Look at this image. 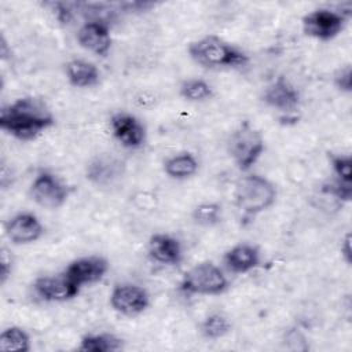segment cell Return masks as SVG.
Instances as JSON below:
<instances>
[{
	"instance_id": "cell-1",
	"label": "cell",
	"mask_w": 352,
	"mask_h": 352,
	"mask_svg": "<svg viewBox=\"0 0 352 352\" xmlns=\"http://www.w3.org/2000/svg\"><path fill=\"white\" fill-rule=\"evenodd\" d=\"M54 124L44 102L33 96L19 98L0 111V128L22 142L36 139Z\"/></svg>"
},
{
	"instance_id": "cell-2",
	"label": "cell",
	"mask_w": 352,
	"mask_h": 352,
	"mask_svg": "<svg viewBox=\"0 0 352 352\" xmlns=\"http://www.w3.org/2000/svg\"><path fill=\"white\" fill-rule=\"evenodd\" d=\"M187 52L195 63L205 69H238L249 63V55L246 52L214 34L191 41Z\"/></svg>"
},
{
	"instance_id": "cell-3",
	"label": "cell",
	"mask_w": 352,
	"mask_h": 352,
	"mask_svg": "<svg viewBox=\"0 0 352 352\" xmlns=\"http://www.w3.org/2000/svg\"><path fill=\"white\" fill-rule=\"evenodd\" d=\"M234 201L245 216H256L275 204L276 187L267 177L252 173L236 182Z\"/></svg>"
},
{
	"instance_id": "cell-4",
	"label": "cell",
	"mask_w": 352,
	"mask_h": 352,
	"mask_svg": "<svg viewBox=\"0 0 352 352\" xmlns=\"http://www.w3.org/2000/svg\"><path fill=\"white\" fill-rule=\"evenodd\" d=\"M227 148L235 166L241 172H248L264 153L265 142L261 132L248 120H243L231 132Z\"/></svg>"
},
{
	"instance_id": "cell-5",
	"label": "cell",
	"mask_w": 352,
	"mask_h": 352,
	"mask_svg": "<svg viewBox=\"0 0 352 352\" xmlns=\"http://www.w3.org/2000/svg\"><path fill=\"white\" fill-rule=\"evenodd\" d=\"M228 289V280L223 271L212 261H202L183 274L179 290L187 294L219 296Z\"/></svg>"
},
{
	"instance_id": "cell-6",
	"label": "cell",
	"mask_w": 352,
	"mask_h": 352,
	"mask_svg": "<svg viewBox=\"0 0 352 352\" xmlns=\"http://www.w3.org/2000/svg\"><path fill=\"white\" fill-rule=\"evenodd\" d=\"M32 199L45 208H60L70 195V187L50 170H40L29 188Z\"/></svg>"
},
{
	"instance_id": "cell-7",
	"label": "cell",
	"mask_w": 352,
	"mask_h": 352,
	"mask_svg": "<svg viewBox=\"0 0 352 352\" xmlns=\"http://www.w3.org/2000/svg\"><path fill=\"white\" fill-rule=\"evenodd\" d=\"M348 16L342 12L330 8H318L305 14L301 19L302 32L316 40L329 41L337 37L342 29Z\"/></svg>"
},
{
	"instance_id": "cell-8",
	"label": "cell",
	"mask_w": 352,
	"mask_h": 352,
	"mask_svg": "<svg viewBox=\"0 0 352 352\" xmlns=\"http://www.w3.org/2000/svg\"><path fill=\"white\" fill-rule=\"evenodd\" d=\"M110 305L124 316H136L148 308L150 294L139 285L120 283L110 293Z\"/></svg>"
},
{
	"instance_id": "cell-9",
	"label": "cell",
	"mask_w": 352,
	"mask_h": 352,
	"mask_svg": "<svg viewBox=\"0 0 352 352\" xmlns=\"http://www.w3.org/2000/svg\"><path fill=\"white\" fill-rule=\"evenodd\" d=\"M81 286L72 280L65 272L58 275L38 276L33 282L37 297L47 302H65L78 296Z\"/></svg>"
},
{
	"instance_id": "cell-10",
	"label": "cell",
	"mask_w": 352,
	"mask_h": 352,
	"mask_svg": "<svg viewBox=\"0 0 352 352\" xmlns=\"http://www.w3.org/2000/svg\"><path fill=\"white\" fill-rule=\"evenodd\" d=\"M263 102L272 109L290 114L300 107L301 96L298 89L285 76H278L264 89Z\"/></svg>"
},
{
	"instance_id": "cell-11",
	"label": "cell",
	"mask_w": 352,
	"mask_h": 352,
	"mask_svg": "<svg viewBox=\"0 0 352 352\" xmlns=\"http://www.w3.org/2000/svg\"><path fill=\"white\" fill-rule=\"evenodd\" d=\"M113 136L125 148H139L146 142V128L140 120L129 113H116L110 118Z\"/></svg>"
},
{
	"instance_id": "cell-12",
	"label": "cell",
	"mask_w": 352,
	"mask_h": 352,
	"mask_svg": "<svg viewBox=\"0 0 352 352\" xmlns=\"http://www.w3.org/2000/svg\"><path fill=\"white\" fill-rule=\"evenodd\" d=\"M4 231L14 245H28L41 238L44 227L36 214L21 212L6 223Z\"/></svg>"
},
{
	"instance_id": "cell-13",
	"label": "cell",
	"mask_w": 352,
	"mask_h": 352,
	"mask_svg": "<svg viewBox=\"0 0 352 352\" xmlns=\"http://www.w3.org/2000/svg\"><path fill=\"white\" fill-rule=\"evenodd\" d=\"M109 271V261L102 256H85L69 263L63 271L77 285H91L99 282Z\"/></svg>"
},
{
	"instance_id": "cell-14",
	"label": "cell",
	"mask_w": 352,
	"mask_h": 352,
	"mask_svg": "<svg viewBox=\"0 0 352 352\" xmlns=\"http://www.w3.org/2000/svg\"><path fill=\"white\" fill-rule=\"evenodd\" d=\"M77 41L81 48L104 58L111 48L110 29L103 21H88L80 26Z\"/></svg>"
},
{
	"instance_id": "cell-15",
	"label": "cell",
	"mask_w": 352,
	"mask_h": 352,
	"mask_svg": "<svg viewBox=\"0 0 352 352\" xmlns=\"http://www.w3.org/2000/svg\"><path fill=\"white\" fill-rule=\"evenodd\" d=\"M147 253L151 260L165 265H179L183 260V249L179 239L164 232L150 236Z\"/></svg>"
},
{
	"instance_id": "cell-16",
	"label": "cell",
	"mask_w": 352,
	"mask_h": 352,
	"mask_svg": "<svg viewBox=\"0 0 352 352\" xmlns=\"http://www.w3.org/2000/svg\"><path fill=\"white\" fill-rule=\"evenodd\" d=\"M224 265L234 274H248L261 265V253L256 245L238 243L223 257Z\"/></svg>"
},
{
	"instance_id": "cell-17",
	"label": "cell",
	"mask_w": 352,
	"mask_h": 352,
	"mask_svg": "<svg viewBox=\"0 0 352 352\" xmlns=\"http://www.w3.org/2000/svg\"><path fill=\"white\" fill-rule=\"evenodd\" d=\"M67 81L77 88L95 87L100 80L99 69L88 60L72 59L65 65Z\"/></svg>"
},
{
	"instance_id": "cell-18",
	"label": "cell",
	"mask_w": 352,
	"mask_h": 352,
	"mask_svg": "<svg viewBox=\"0 0 352 352\" xmlns=\"http://www.w3.org/2000/svg\"><path fill=\"white\" fill-rule=\"evenodd\" d=\"M198 161L191 153H179L169 157L164 162V172L176 180H184L192 177L198 172Z\"/></svg>"
},
{
	"instance_id": "cell-19",
	"label": "cell",
	"mask_w": 352,
	"mask_h": 352,
	"mask_svg": "<svg viewBox=\"0 0 352 352\" xmlns=\"http://www.w3.org/2000/svg\"><path fill=\"white\" fill-rule=\"evenodd\" d=\"M124 342L114 334L99 333V334H85L80 340L77 346L81 352H116L122 349Z\"/></svg>"
},
{
	"instance_id": "cell-20",
	"label": "cell",
	"mask_w": 352,
	"mask_h": 352,
	"mask_svg": "<svg viewBox=\"0 0 352 352\" xmlns=\"http://www.w3.org/2000/svg\"><path fill=\"white\" fill-rule=\"evenodd\" d=\"M120 164L109 158H96L87 165V179L95 184L103 186L120 175Z\"/></svg>"
},
{
	"instance_id": "cell-21",
	"label": "cell",
	"mask_w": 352,
	"mask_h": 352,
	"mask_svg": "<svg viewBox=\"0 0 352 352\" xmlns=\"http://www.w3.org/2000/svg\"><path fill=\"white\" fill-rule=\"evenodd\" d=\"M30 337L19 326H10L0 334V351L3 352H28L30 351Z\"/></svg>"
},
{
	"instance_id": "cell-22",
	"label": "cell",
	"mask_w": 352,
	"mask_h": 352,
	"mask_svg": "<svg viewBox=\"0 0 352 352\" xmlns=\"http://www.w3.org/2000/svg\"><path fill=\"white\" fill-rule=\"evenodd\" d=\"M199 331L208 340H219L231 331V322L223 314L214 312L201 322Z\"/></svg>"
},
{
	"instance_id": "cell-23",
	"label": "cell",
	"mask_w": 352,
	"mask_h": 352,
	"mask_svg": "<svg viewBox=\"0 0 352 352\" xmlns=\"http://www.w3.org/2000/svg\"><path fill=\"white\" fill-rule=\"evenodd\" d=\"M180 96L188 102H204L213 96L212 87L202 78H188L180 85Z\"/></svg>"
},
{
	"instance_id": "cell-24",
	"label": "cell",
	"mask_w": 352,
	"mask_h": 352,
	"mask_svg": "<svg viewBox=\"0 0 352 352\" xmlns=\"http://www.w3.org/2000/svg\"><path fill=\"white\" fill-rule=\"evenodd\" d=\"M192 220L204 227L219 224L221 221V205L217 202H205L197 205L192 210Z\"/></svg>"
},
{
	"instance_id": "cell-25",
	"label": "cell",
	"mask_w": 352,
	"mask_h": 352,
	"mask_svg": "<svg viewBox=\"0 0 352 352\" xmlns=\"http://www.w3.org/2000/svg\"><path fill=\"white\" fill-rule=\"evenodd\" d=\"M327 157L333 173L337 176V179L352 183V157L334 153H329Z\"/></svg>"
},
{
	"instance_id": "cell-26",
	"label": "cell",
	"mask_w": 352,
	"mask_h": 352,
	"mask_svg": "<svg viewBox=\"0 0 352 352\" xmlns=\"http://www.w3.org/2000/svg\"><path fill=\"white\" fill-rule=\"evenodd\" d=\"M320 191L326 195H330L341 202H349L352 199V183L344 182L340 179L327 182L322 186Z\"/></svg>"
},
{
	"instance_id": "cell-27",
	"label": "cell",
	"mask_w": 352,
	"mask_h": 352,
	"mask_svg": "<svg viewBox=\"0 0 352 352\" xmlns=\"http://www.w3.org/2000/svg\"><path fill=\"white\" fill-rule=\"evenodd\" d=\"M44 6L52 12L54 18L62 25H67L73 18L72 8L69 7V4L63 1H50V3H44Z\"/></svg>"
},
{
	"instance_id": "cell-28",
	"label": "cell",
	"mask_w": 352,
	"mask_h": 352,
	"mask_svg": "<svg viewBox=\"0 0 352 352\" xmlns=\"http://www.w3.org/2000/svg\"><path fill=\"white\" fill-rule=\"evenodd\" d=\"M334 85L341 92H351L352 91V66L344 65L334 73Z\"/></svg>"
},
{
	"instance_id": "cell-29",
	"label": "cell",
	"mask_w": 352,
	"mask_h": 352,
	"mask_svg": "<svg viewBox=\"0 0 352 352\" xmlns=\"http://www.w3.org/2000/svg\"><path fill=\"white\" fill-rule=\"evenodd\" d=\"M1 285H4L7 282V279L11 275V267H12V261H11V256L8 254V252L6 249H1Z\"/></svg>"
},
{
	"instance_id": "cell-30",
	"label": "cell",
	"mask_w": 352,
	"mask_h": 352,
	"mask_svg": "<svg viewBox=\"0 0 352 352\" xmlns=\"http://www.w3.org/2000/svg\"><path fill=\"white\" fill-rule=\"evenodd\" d=\"M341 257L344 258V261L348 265H351V263H352V249H351V234L349 232L344 236V239L341 242Z\"/></svg>"
}]
</instances>
